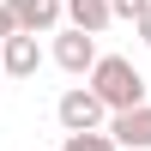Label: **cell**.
Returning a JSON list of instances; mask_svg holds the SVG:
<instances>
[{"label":"cell","instance_id":"obj_1","mask_svg":"<svg viewBox=\"0 0 151 151\" xmlns=\"http://www.w3.org/2000/svg\"><path fill=\"white\" fill-rule=\"evenodd\" d=\"M85 85H91V91L103 97V109H109V115L145 109V73L133 67L127 55H103V60H97V73H91Z\"/></svg>","mask_w":151,"mask_h":151},{"label":"cell","instance_id":"obj_2","mask_svg":"<svg viewBox=\"0 0 151 151\" xmlns=\"http://www.w3.org/2000/svg\"><path fill=\"white\" fill-rule=\"evenodd\" d=\"M55 115H60V127H67V133H109V121H115L91 85H73V91H60Z\"/></svg>","mask_w":151,"mask_h":151},{"label":"cell","instance_id":"obj_3","mask_svg":"<svg viewBox=\"0 0 151 151\" xmlns=\"http://www.w3.org/2000/svg\"><path fill=\"white\" fill-rule=\"evenodd\" d=\"M97 60H103V55H97V36L73 30V24H67V30H55V67H60V73L91 79V73H97Z\"/></svg>","mask_w":151,"mask_h":151},{"label":"cell","instance_id":"obj_4","mask_svg":"<svg viewBox=\"0 0 151 151\" xmlns=\"http://www.w3.org/2000/svg\"><path fill=\"white\" fill-rule=\"evenodd\" d=\"M12 12H18V30L24 36H48V30H60V18H67V0H12Z\"/></svg>","mask_w":151,"mask_h":151},{"label":"cell","instance_id":"obj_5","mask_svg":"<svg viewBox=\"0 0 151 151\" xmlns=\"http://www.w3.org/2000/svg\"><path fill=\"white\" fill-rule=\"evenodd\" d=\"M109 139H115L121 151H151V103L115 115V121H109Z\"/></svg>","mask_w":151,"mask_h":151},{"label":"cell","instance_id":"obj_6","mask_svg":"<svg viewBox=\"0 0 151 151\" xmlns=\"http://www.w3.org/2000/svg\"><path fill=\"white\" fill-rule=\"evenodd\" d=\"M0 67H6V79H36V67H42V42H36V36H12V42L0 48Z\"/></svg>","mask_w":151,"mask_h":151},{"label":"cell","instance_id":"obj_7","mask_svg":"<svg viewBox=\"0 0 151 151\" xmlns=\"http://www.w3.org/2000/svg\"><path fill=\"white\" fill-rule=\"evenodd\" d=\"M67 24L85 30V36H103L109 24H115V6H109V0H67Z\"/></svg>","mask_w":151,"mask_h":151},{"label":"cell","instance_id":"obj_8","mask_svg":"<svg viewBox=\"0 0 151 151\" xmlns=\"http://www.w3.org/2000/svg\"><path fill=\"white\" fill-rule=\"evenodd\" d=\"M60 151H121V145L109 139V133H67V139H60Z\"/></svg>","mask_w":151,"mask_h":151},{"label":"cell","instance_id":"obj_9","mask_svg":"<svg viewBox=\"0 0 151 151\" xmlns=\"http://www.w3.org/2000/svg\"><path fill=\"white\" fill-rule=\"evenodd\" d=\"M12 36H24L18 30V12H12V0H0V48H6Z\"/></svg>","mask_w":151,"mask_h":151},{"label":"cell","instance_id":"obj_10","mask_svg":"<svg viewBox=\"0 0 151 151\" xmlns=\"http://www.w3.org/2000/svg\"><path fill=\"white\" fill-rule=\"evenodd\" d=\"M109 6H115V18H133V24H139L151 12V0H109Z\"/></svg>","mask_w":151,"mask_h":151},{"label":"cell","instance_id":"obj_11","mask_svg":"<svg viewBox=\"0 0 151 151\" xmlns=\"http://www.w3.org/2000/svg\"><path fill=\"white\" fill-rule=\"evenodd\" d=\"M133 30H139V42L151 48V12H145V18H139V24H133Z\"/></svg>","mask_w":151,"mask_h":151},{"label":"cell","instance_id":"obj_12","mask_svg":"<svg viewBox=\"0 0 151 151\" xmlns=\"http://www.w3.org/2000/svg\"><path fill=\"white\" fill-rule=\"evenodd\" d=\"M0 85H6V67H0Z\"/></svg>","mask_w":151,"mask_h":151}]
</instances>
